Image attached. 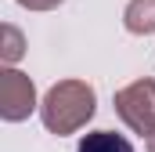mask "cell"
<instances>
[{
  "label": "cell",
  "mask_w": 155,
  "mask_h": 152,
  "mask_svg": "<svg viewBox=\"0 0 155 152\" xmlns=\"http://www.w3.org/2000/svg\"><path fill=\"white\" fill-rule=\"evenodd\" d=\"M148 152H155V134H152V138H148Z\"/></svg>",
  "instance_id": "ba28073f"
},
{
  "label": "cell",
  "mask_w": 155,
  "mask_h": 152,
  "mask_svg": "<svg viewBox=\"0 0 155 152\" xmlns=\"http://www.w3.org/2000/svg\"><path fill=\"white\" fill-rule=\"evenodd\" d=\"M0 58H4V65L11 69L22 54H25V36H22V29L18 26H11V22H4V29H0Z\"/></svg>",
  "instance_id": "8992f818"
},
{
  "label": "cell",
  "mask_w": 155,
  "mask_h": 152,
  "mask_svg": "<svg viewBox=\"0 0 155 152\" xmlns=\"http://www.w3.org/2000/svg\"><path fill=\"white\" fill-rule=\"evenodd\" d=\"M112 105H116V116L134 130V134H155V80H134V83H126V87H119L116 98H112Z\"/></svg>",
  "instance_id": "7a4b0ae2"
},
{
  "label": "cell",
  "mask_w": 155,
  "mask_h": 152,
  "mask_svg": "<svg viewBox=\"0 0 155 152\" xmlns=\"http://www.w3.org/2000/svg\"><path fill=\"white\" fill-rule=\"evenodd\" d=\"M25 11H54L58 4H65V0H18Z\"/></svg>",
  "instance_id": "52a82bcc"
},
{
  "label": "cell",
  "mask_w": 155,
  "mask_h": 152,
  "mask_svg": "<svg viewBox=\"0 0 155 152\" xmlns=\"http://www.w3.org/2000/svg\"><path fill=\"white\" fill-rule=\"evenodd\" d=\"M123 26L134 36H148L155 33V0H130L123 11Z\"/></svg>",
  "instance_id": "277c9868"
},
{
  "label": "cell",
  "mask_w": 155,
  "mask_h": 152,
  "mask_svg": "<svg viewBox=\"0 0 155 152\" xmlns=\"http://www.w3.org/2000/svg\"><path fill=\"white\" fill-rule=\"evenodd\" d=\"M36 109V87L33 80L18 69H4L0 73V116L7 123H22Z\"/></svg>",
  "instance_id": "3957f363"
},
{
  "label": "cell",
  "mask_w": 155,
  "mask_h": 152,
  "mask_svg": "<svg viewBox=\"0 0 155 152\" xmlns=\"http://www.w3.org/2000/svg\"><path fill=\"white\" fill-rule=\"evenodd\" d=\"M94 109H97V94L87 80H58L40 102V119L51 134L69 138L90 123Z\"/></svg>",
  "instance_id": "6da1fadb"
},
{
  "label": "cell",
  "mask_w": 155,
  "mask_h": 152,
  "mask_svg": "<svg viewBox=\"0 0 155 152\" xmlns=\"http://www.w3.org/2000/svg\"><path fill=\"white\" fill-rule=\"evenodd\" d=\"M76 152H134V145L116 130H90V134L79 138Z\"/></svg>",
  "instance_id": "5b68a950"
}]
</instances>
